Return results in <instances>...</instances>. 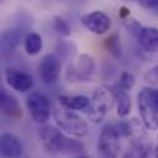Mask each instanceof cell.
I'll list each match as a JSON object with an SVG mask.
<instances>
[{
	"instance_id": "obj_1",
	"label": "cell",
	"mask_w": 158,
	"mask_h": 158,
	"mask_svg": "<svg viewBox=\"0 0 158 158\" xmlns=\"http://www.w3.org/2000/svg\"><path fill=\"white\" fill-rule=\"evenodd\" d=\"M40 138L43 147L52 153L80 154L84 152V146L77 139L68 138L58 127L44 125L40 131Z\"/></svg>"
},
{
	"instance_id": "obj_2",
	"label": "cell",
	"mask_w": 158,
	"mask_h": 158,
	"mask_svg": "<svg viewBox=\"0 0 158 158\" xmlns=\"http://www.w3.org/2000/svg\"><path fill=\"white\" fill-rule=\"evenodd\" d=\"M53 117L58 128L72 136L84 137L89 132V126L86 121L73 110L58 106L53 111Z\"/></svg>"
},
{
	"instance_id": "obj_3",
	"label": "cell",
	"mask_w": 158,
	"mask_h": 158,
	"mask_svg": "<svg viewBox=\"0 0 158 158\" xmlns=\"http://www.w3.org/2000/svg\"><path fill=\"white\" fill-rule=\"evenodd\" d=\"M114 104H116V99H115L112 88H109L105 85L99 86L94 91L90 105L85 110L88 118L94 123L101 122L106 112L114 106Z\"/></svg>"
},
{
	"instance_id": "obj_4",
	"label": "cell",
	"mask_w": 158,
	"mask_h": 158,
	"mask_svg": "<svg viewBox=\"0 0 158 158\" xmlns=\"http://www.w3.org/2000/svg\"><path fill=\"white\" fill-rule=\"evenodd\" d=\"M138 110L147 130L158 128V107L152 98V88H143L138 94Z\"/></svg>"
},
{
	"instance_id": "obj_5",
	"label": "cell",
	"mask_w": 158,
	"mask_h": 158,
	"mask_svg": "<svg viewBox=\"0 0 158 158\" xmlns=\"http://www.w3.org/2000/svg\"><path fill=\"white\" fill-rule=\"evenodd\" d=\"M95 72V62L89 54H80L75 63H70L65 72L68 81H89Z\"/></svg>"
},
{
	"instance_id": "obj_6",
	"label": "cell",
	"mask_w": 158,
	"mask_h": 158,
	"mask_svg": "<svg viewBox=\"0 0 158 158\" xmlns=\"http://www.w3.org/2000/svg\"><path fill=\"white\" fill-rule=\"evenodd\" d=\"M26 105L31 117L37 123H46L51 117V102L48 98L38 91H33L27 96Z\"/></svg>"
},
{
	"instance_id": "obj_7",
	"label": "cell",
	"mask_w": 158,
	"mask_h": 158,
	"mask_svg": "<svg viewBox=\"0 0 158 158\" xmlns=\"http://www.w3.org/2000/svg\"><path fill=\"white\" fill-rule=\"evenodd\" d=\"M120 132L117 127L112 125H106L102 127L99 141H98V149L101 156H115L117 157L120 149Z\"/></svg>"
},
{
	"instance_id": "obj_8",
	"label": "cell",
	"mask_w": 158,
	"mask_h": 158,
	"mask_svg": "<svg viewBox=\"0 0 158 158\" xmlns=\"http://www.w3.org/2000/svg\"><path fill=\"white\" fill-rule=\"evenodd\" d=\"M62 69V63L60 59L52 53L44 54L38 64V73L40 78L44 84H52L54 83L60 73Z\"/></svg>"
},
{
	"instance_id": "obj_9",
	"label": "cell",
	"mask_w": 158,
	"mask_h": 158,
	"mask_svg": "<svg viewBox=\"0 0 158 158\" xmlns=\"http://www.w3.org/2000/svg\"><path fill=\"white\" fill-rule=\"evenodd\" d=\"M83 26L95 33V35H104L111 28V19L102 11H93L89 14H85L81 17Z\"/></svg>"
},
{
	"instance_id": "obj_10",
	"label": "cell",
	"mask_w": 158,
	"mask_h": 158,
	"mask_svg": "<svg viewBox=\"0 0 158 158\" xmlns=\"http://www.w3.org/2000/svg\"><path fill=\"white\" fill-rule=\"evenodd\" d=\"M4 75H5L6 83L19 93H26L31 90V88L33 86L32 77L28 73L20 70L17 68H12V67L5 68Z\"/></svg>"
},
{
	"instance_id": "obj_11",
	"label": "cell",
	"mask_w": 158,
	"mask_h": 158,
	"mask_svg": "<svg viewBox=\"0 0 158 158\" xmlns=\"http://www.w3.org/2000/svg\"><path fill=\"white\" fill-rule=\"evenodd\" d=\"M117 130H118V132L121 135H123L125 137L130 138L132 142H137V141L144 139V136H146V126H144V123L142 122V120L139 121L136 117H133L131 120L121 121L118 123Z\"/></svg>"
},
{
	"instance_id": "obj_12",
	"label": "cell",
	"mask_w": 158,
	"mask_h": 158,
	"mask_svg": "<svg viewBox=\"0 0 158 158\" xmlns=\"http://www.w3.org/2000/svg\"><path fill=\"white\" fill-rule=\"evenodd\" d=\"M0 151L6 158H17L22 154V143L17 136L5 132L0 137Z\"/></svg>"
},
{
	"instance_id": "obj_13",
	"label": "cell",
	"mask_w": 158,
	"mask_h": 158,
	"mask_svg": "<svg viewBox=\"0 0 158 158\" xmlns=\"http://www.w3.org/2000/svg\"><path fill=\"white\" fill-rule=\"evenodd\" d=\"M0 106H1L2 114L10 118L17 120L22 116V109L19 101L16 100L15 96L9 94L5 89H1L0 91Z\"/></svg>"
},
{
	"instance_id": "obj_14",
	"label": "cell",
	"mask_w": 158,
	"mask_h": 158,
	"mask_svg": "<svg viewBox=\"0 0 158 158\" xmlns=\"http://www.w3.org/2000/svg\"><path fill=\"white\" fill-rule=\"evenodd\" d=\"M138 43L147 52L157 53L158 52V28L156 27H142L137 36Z\"/></svg>"
},
{
	"instance_id": "obj_15",
	"label": "cell",
	"mask_w": 158,
	"mask_h": 158,
	"mask_svg": "<svg viewBox=\"0 0 158 158\" xmlns=\"http://www.w3.org/2000/svg\"><path fill=\"white\" fill-rule=\"evenodd\" d=\"M112 91L115 94V99H116V112L120 117H125L130 114L131 111V98L128 91L122 90L117 84H115L112 86Z\"/></svg>"
},
{
	"instance_id": "obj_16",
	"label": "cell",
	"mask_w": 158,
	"mask_h": 158,
	"mask_svg": "<svg viewBox=\"0 0 158 158\" xmlns=\"http://www.w3.org/2000/svg\"><path fill=\"white\" fill-rule=\"evenodd\" d=\"M58 100L63 107L69 110H86L91 101L85 95H60Z\"/></svg>"
},
{
	"instance_id": "obj_17",
	"label": "cell",
	"mask_w": 158,
	"mask_h": 158,
	"mask_svg": "<svg viewBox=\"0 0 158 158\" xmlns=\"http://www.w3.org/2000/svg\"><path fill=\"white\" fill-rule=\"evenodd\" d=\"M23 47H25V52L28 56L38 54L42 51V47H43V41H42L41 35L37 33V32H30L25 37Z\"/></svg>"
},
{
	"instance_id": "obj_18",
	"label": "cell",
	"mask_w": 158,
	"mask_h": 158,
	"mask_svg": "<svg viewBox=\"0 0 158 158\" xmlns=\"http://www.w3.org/2000/svg\"><path fill=\"white\" fill-rule=\"evenodd\" d=\"M151 151V143L146 139L132 142L131 148L125 153L122 158H147Z\"/></svg>"
},
{
	"instance_id": "obj_19",
	"label": "cell",
	"mask_w": 158,
	"mask_h": 158,
	"mask_svg": "<svg viewBox=\"0 0 158 158\" xmlns=\"http://www.w3.org/2000/svg\"><path fill=\"white\" fill-rule=\"evenodd\" d=\"M20 41V32L16 30L5 31L1 36V52L2 54H7L12 52Z\"/></svg>"
},
{
	"instance_id": "obj_20",
	"label": "cell",
	"mask_w": 158,
	"mask_h": 158,
	"mask_svg": "<svg viewBox=\"0 0 158 158\" xmlns=\"http://www.w3.org/2000/svg\"><path fill=\"white\" fill-rule=\"evenodd\" d=\"M104 47L105 49L114 57V58H120L122 56V44H121V38L118 33L114 32L110 36H107L104 41Z\"/></svg>"
},
{
	"instance_id": "obj_21",
	"label": "cell",
	"mask_w": 158,
	"mask_h": 158,
	"mask_svg": "<svg viewBox=\"0 0 158 158\" xmlns=\"http://www.w3.org/2000/svg\"><path fill=\"white\" fill-rule=\"evenodd\" d=\"M135 83H136V78L132 73L130 72H122L121 75H120V80L117 83V85L125 90V91H130L133 86H135Z\"/></svg>"
},
{
	"instance_id": "obj_22",
	"label": "cell",
	"mask_w": 158,
	"mask_h": 158,
	"mask_svg": "<svg viewBox=\"0 0 158 158\" xmlns=\"http://www.w3.org/2000/svg\"><path fill=\"white\" fill-rule=\"evenodd\" d=\"M53 26H54V30L59 35L65 36V37L70 35V26H69V23L64 19H62L60 16H54V19H53Z\"/></svg>"
},
{
	"instance_id": "obj_23",
	"label": "cell",
	"mask_w": 158,
	"mask_h": 158,
	"mask_svg": "<svg viewBox=\"0 0 158 158\" xmlns=\"http://www.w3.org/2000/svg\"><path fill=\"white\" fill-rule=\"evenodd\" d=\"M125 26H126V28L133 35V36H138V33H139V31L142 30V26L139 25V22L136 20V19H126L125 20Z\"/></svg>"
},
{
	"instance_id": "obj_24",
	"label": "cell",
	"mask_w": 158,
	"mask_h": 158,
	"mask_svg": "<svg viewBox=\"0 0 158 158\" xmlns=\"http://www.w3.org/2000/svg\"><path fill=\"white\" fill-rule=\"evenodd\" d=\"M144 80L148 81V83H151V84L158 83V64H156L154 67L149 68L144 73Z\"/></svg>"
},
{
	"instance_id": "obj_25",
	"label": "cell",
	"mask_w": 158,
	"mask_h": 158,
	"mask_svg": "<svg viewBox=\"0 0 158 158\" xmlns=\"http://www.w3.org/2000/svg\"><path fill=\"white\" fill-rule=\"evenodd\" d=\"M141 6L148 10H157L158 11V0H141L138 1Z\"/></svg>"
},
{
	"instance_id": "obj_26",
	"label": "cell",
	"mask_w": 158,
	"mask_h": 158,
	"mask_svg": "<svg viewBox=\"0 0 158 158\" xmlns=\"http://www.w3.org/2000/svg\"><path fill=\"white\" fill-rule=\"evenodd\" d=\"M120 16H121L122 19H125V20L130 16V11H128V9H127L126 6H121V7H120Z\"/></svg>"
},
{
	"instance_id": "obj_27",
	"label": "cell",
	"mask_w": 158,
	"mask_h": 158,
	"mask_svg": "<svg viewBox=\"0 0 158 158\" xmlns=\"http://www.w3.org/2000/svg\"><path fill=\"white\" fill-rule=\"evenodd\" d=\"M152 98H153V100L158 107V89H152Z\"/></svg>"
},
{
	"instance_id": "obj_28",
	"label": "cell",
	"mask_w": 158,
	"mask_h": 158,
	"mask_svg": "<svg viewBox=\"0 0 158 158\" xmlns=\"http://www.w3.org/2000/svg\"><path fill=\"white\" fill-rule=\"evenodd\" d=\"M154 158H158V143H157V146L154 148Z\"/></svg>"
},
{
	"instance_id": "obj_29",
	"label": "cell",
	"mask_w": 158,
	"mask_h": 158,
	"mask_svg": "<svg viewBox=\"0 0 158 158\" xmlns=\"http://www.w3.org/2000/svg\"><path fill=\"white\" fill-rule=\"evenodd\" d=\"M100 158H116L115 156H101Z\"/></svg>"
},
{
	"instance_id": "obj_30",
	"label": "cell",
	"mask_w": 158,
	"mask_h": 158,
	"mask_svg": "<svg viewBox=\"0 0 158 158\" xmlns=\"http://www.w3.org/2000/svg\"><path fill=\"white\" fill-rule=\"evenodd\" d=\"M78 158H88V157H85V156H80V157H78Z\"/></svg>"
}]
</instances>
